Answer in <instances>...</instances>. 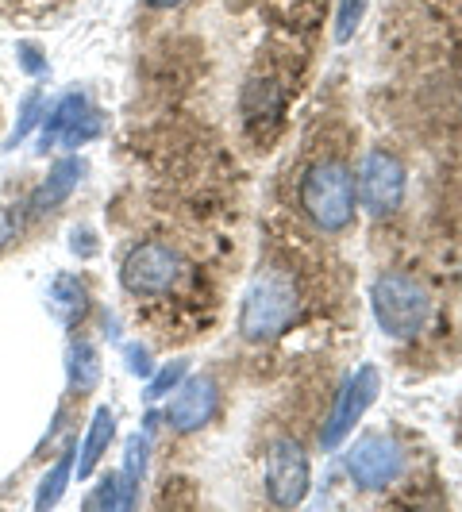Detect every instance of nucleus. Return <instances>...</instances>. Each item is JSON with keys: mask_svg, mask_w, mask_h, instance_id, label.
Listing matches in <instances>:
<instances>
[{"mask_svg": "<svg viewBox=\"0 0 462 512\" xmlns=\"http://www.w3.org/2000/svg\"><path fill=\"white\" fill-rule=\"evenodd\" d=\"M301 208L305 216L320 231H347L355 224V174L347 162L339 158H324V162H312L301 178Z\"/></svg>", "mask_w": 462, "mask_h": 512, "instance_id": "obj_2", "label": "nucleus"}, {"mask_svg": "<svg viewBox=\"0 0 462 512\" xmlns=\"http://www.w3.org/2000/svg\"><path fill=\"white\" fill-rule=\"evenodd\" d=\"M181 278V258L166 243H139L131 247L124 266H120V285L135 297H158L166 289H174Z\"/></svg>", "mask_w": 462, "mask_h": 512, "instance_id": "obj_5", "label": "nucleus"}, {"mask_svg": "<svg viewBox=\"0 0 462 512\" xmlns=\"http://www.w3.org/2000/svg\"><path fill=\"white\" fill-rule=\"evenodd\" d=\"M85 509L89 512H112V509H120V478L116 474H108V478H101V486L93 489L89 497H85Z\"/></svg>", "mask_w": 462, "mask_h": 512, "instance_id": "obj_22", "label": "nucleus"}, {"mask_svg": "<svg viewBox=\"0 0 462 512\" xmlns=\"http://www.w3.org/2000/svg\"><path fill=\"white\" fill-rule=\"evenodd\" d=\"M47 116V101H43V89H31L24 101H20V116H16V128H12V135H8V143L4 147H16V143H24L27 131L35 128L39 120Z\"/></svg>", "mask_w": 462, "mask_h": 512, "instance_id": "obj_18", "label": "nucleus"}, {"mask_svg": "<svg viewBox=\"0 0 462 512\" xmlns=\"http://www.w3.org/2000/svg\"><path fill=\"white\" fill-rule=\"evenodd\" d=\"M81 178H85V158H77V154L58 158L51 166V174L43 178V185L31 197V216H43V212H54L58 205H66Z\"/></svg>", "mask_w": 462, "mask_h": 512, "instance_id": "obj_10", "label": "nucleus"}, {"mask_svg": "<svg viewBox=\"0 0 462 512\" xmlns=\"http://www.w3.org/2000/svg\"><path fill=\"white\" fill-rule=\"evenodd\" d=\"M116 436V416L108 405L93 412V424H89V432H85V443H81V455H77V482H85V478H93V470L101 466L104 451H108V443Z\"/></svg>", "mask_w": 462, "mask_h": 512, "instance_id": "obj_11", "label": "nucleus"}, {"mask_svg": "<svg viewBox=\"0 0 462 512\" xmlns=\"http://www.w3.org/2000/svg\"><path fill=\"white\" fill-rule=\"evenodd\" d=\"M12 235H16V224H12V216H8V208L0 205V251L12 243Z\"/></svg>", "mask_w": 462, "mask_h": 512, "instance_id": "obj_26", "label": "nucleus"}, {"mask_svg": "<svg viewBox=\"0 0 462 512\" xmlns=\"http://www.w3.org/2000/svg\"><path fill=\"white\" fill-rule=\"evenodd\" d=\"M362 16H366V0H339V8H335V43L355 39Z\"/></svg>", "mask_w": 462, "mask_h": 512, "instance_id": "obj_21", "label": "nucleus"}, {"mask_svg": "<svg viewBox=\"0 0 462 512\" xmlns=\"http://www.w3.org/2000/svg\"><path fill=\"white\" fill-rule=\"evenodd\" d=\"M405 166L389 151H370L359 170V205L370 216H393L405 201Z\"/></svg>", "mask_w": 462, "mask_h": 512, "instance_id": "obj_7", "label": "nucleus"}, {"mask_svg": "<svg viewBox=\"0 0 462 512\" xmlns=\"http://www.w3.org/2000/svg\"><path fill=\"white\" fill-rule=\"evenodd\" d=\"M143 474H147V436L128 439L124 447V470L116 474L120 478V509H131L139 501V486H143Z\"/></svg>", "mask_w": 462, "mask_h": 512, "instance_id": "obj_15", "label": "nucleus"}, {"mask_svg": "<svg viewBox=\"0 0 462 512\" xmlns=\"http://www.w3.org/2000/svg\"><path fill=\"white\" fill-rule=\"evenodd\" d=\"M301 289L285 266H262L255 282L247 285V297L239 308V335L247 343H270L297 320Z\"/></svg>", "mask_w": 462, "mask_h": 512, "instance_id": "obj_1", "label": "nucleus"}, {"mask_svg": "<svg viewBox=\"0 0 462 512\" xmlns=\"http://www.w3.org/2000/svg\"><path fill=\"white\" fill-rule=\"evenodd\" d=\"M308 482H312V470H308V455L297 439H274L266 447V497L278 505V509H297L308 497Z\"/></svg>", "mask_w": 462, "mask_h": 512, "instance_id": "obj_4", "label": "nucleus"}, {"mask_svg": "<svg viewBox=\"0 0 462 512\" xmlns=\"http://www.w3.org/2000/svg\"><path fill=\"white\" fill-rule=\"evenodd\" d=\"M282 104H285L282 89L270 77L247 81V89H243V120H247V128H255L258 120L262 124H274L282 116Z\"/></svg>", "mask_w": 462, "mask_h": 512, "instance_id": "obj_14", "label": "nucleus"}, {"mask_svg": "<svg viewBox=\"0 0 462 512\" xmlns=\"http://www.w3.org/2000/svg\"><path fill=\"white\" fill-rule=\"evenodd\" d=\"M66 374H70V389L74 393H93L101 385V359L93 343H70L66 355Z\"/></svg>", "mask_w": 462, "mask_h": 512, "instance_id": "obj_16", "label": "nucleus"}, {"mask_svg": "<svg viewBox=\"0 0 462 512\" xmlns=\"http://www.w3.org/2000/svg\"><path fill=\"white\" fill-rule=\"evenodd\" d=\"M124 355H128V370L135 374V378H151L154 374V362H151V351H147V347L128 343V347H124Z\"/></svg>", "mask_w": 462, "mask_h": 512, "instance_id": "obj_24", "label": "nucleus"}, {"mask_svg": "<svg viewBox=\"0 0 462 512\" xmlns=\"http://www.w3.org/2000/svg\"><path fill=\"white\" fill-rule=\"evenodd\" d=\"M101 131H104V116L101 112H97V108H93V104H89V108H85V116H81V120H77L74 128L66 131V135H62V139H58V147H81V143H93V139H101Z\"/></svg>", "mask_w": 462, "mask_h": 512, "instance_id": "obj_20", "label": "nucleus"}, {"mask_svg": "<svg viewBox=\"0 0 462 512\" xmlns=\"http://www.w3.org/2000/svg\"><path fill=\"white\" fill-rule=\"evenodd\" d=\"M185 374H189V362L185 359H174V362H166L162 370H154L151 378H147V401L170 397V389H178Z\"/></svg>", "mask_w": 462, "mask_h": 512, "instance_id": "obj_19", "label": "nucleus"}, {"mask_svg": "<svg viewBox=\"0 0 462 512\" xmlns=\"http://www.w3.org/2000/svg\"><path fill=\"white\" fill-rule=\"evenodd\" d=\"M85 108H89L85 93H66V97H58V101L51 104V112L43 116V131H39V151L47 154L51 147H58V139H62V135H66V131L74 128L77 120L85 116Z\"/></svg>", "mask_w": 462, "mask_h": 512, "instance_id": "obj_13", "label": "nucleus"}, {"mask_svg": "<svg viewBox=\"0 0 462 512\" xmlns=\"http://www.w3.org/2000/svg\"><path fill=\"white\" fill-rule=\"evenodd\" d=\"M70 247H74L81 258H89L97 251V239H93V231L89 228H74V239H70Z\"/></svg>", "mask_w": 462, "mask_h": 512, "instance_id": "obj_25", "label": "nucleus"}, {"mask_svg": "<svg viewBox=\"0 0 462 512\" xmlns=\"http://www.w3.org/2000/svg\"><path fill=\"white\" fill-rule=\"evenodd\" d=\"M74 459H77V447L70 443L58 462H54L51 470L43 474V482H39V493H35V509H54L58 501H62V493L70 486V478H74Z\"/></svg>", "mask_w": 462, "mask_h": 512, "instance_id": "obj_17", "label": "nucleus"}, {"mask_svg": "<svg viewBox=\"0 0 462 512\" xmlns=\"http://www.w3.org/2000/svg\"><path fill=\"white\" fill-rule=\"evenodd\" d=\"M47 308H51L66 328H74V324L85 320V312H89V293H85V285L77 282L74 274H58L51 282V289H47Z\"/></svg>", "mask_w": 462, "mask_h": 512, "instance_id": "obj_12", "label": "nucleus"}, {"mask_svg": "<svg viewBox=\"0 0 462 512\" xmlns=\"http://www.w3.org/2000/svg\"><path fill=\"white\" fill-rule=\"evenodd\" d=\"M147 4H151V8H178L181 0H147Z\"/></svg>", "mask_w": 462, "mask_h": 512, "instance_id": "obj_27", "label": "nucleus"}, {"mask_svg": "<svg viewBox=\"0 0 462 512\" xmlns=\"http://www.w3.org/2000/svg\"><path fill=\"white\" fill-rule=\"evenodd\" d=\"M347 474L359 489H385L405 474V451L393 436L366 432L347 451Z\"/></svg>", "mask_w": 462, "mask_h": 512, "instance_id": "obj_6", "label": "nucleus"}, {"mask_svg": "<svg viewBox=\"0 0 462 512\" xmlns=\"http://www.w3.org/2000/svg\"><path fill=\"white\" fill-rule=\"evenodd\" d=\"M378 385H382V378H378L374 366H359V370L343 382L339 397H335L332 416H328V424H324V432H320L324 451H335L343 439L355 432V424L366 416V409L378 401Z\"/></svg>", "mask_w": 462, "mask_h": 512, "instance_id": "obj_8", "label": "nucleus"}, {"mask_svg": "<svg viewBox=\"0 0 462 512\" xmlns=\"http://www.w3.org/2000/svg\"><path fill=\"white\" fill-rule=\"evenodd\" d=\"M16 62H20V70L31 77H43L51 66H47V54L39 51L35 43H16Z\"/></svg>", "mask_w": 462, "mask_h": 512, "instance_id": "obj_23", "label": "nucleus"}, {"mask_svg": "<svg viewBox=\"0 0 462 512\" xmlns=\"http://www.w3.org/2000/svg\"><path fill=\"white\" fill-rule=\"evenodd\" d=\"M216 405H220V389L216 382L208 378V374H197V378H181L178 393H174V401L166 405V424L181 432V436H189V432H201L208 420L216 416Z\"/></svg>", "mask_w": 462, "mask_h": 512, "instance_id": "obj_9", "label": "nucleus"}, {"mask_svg": "<svg viewBox=\"0 0 462 512\" xmlns=\"http://www.w3.org/2000/svg\"><path fill=\"white\" fill-rule=\"evenodd\" d=\"M370 308L389 339H416L432 320V293L420 278L405 270H389L370 285Z\"/></svg>", "mask_w": 462, "mask_h": 512, "instance_id": "obj_3", "label": "nucleus"}]
</instances>
